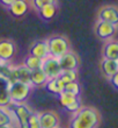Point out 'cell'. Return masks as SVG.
<instances>
[{
  "mask_svg": "<svg viewBox=\"0 0 118 128\" xmlns=\"http://www.w3.org/2000/svg\"><path fill=\"white\" fill-rule=\"evenodd\" d=\"M58 60H59L61 70H78L79 65H80L79 56L73 50H70L68 52L60 56Z\"/></svg>",
  "mask_w": 118,
  "mask_h": 128,
  "instance_id": "30bf717a",
  "label": "cell"
},
{
  "mask_svg": "<svg viewBox=\"0 0 118 128\" xmlns=\"http://www.w3.org/2000/svg\"><path fill=\"white\" fill-rule=\"evenodd\" d=\"M54 128H59V127H54Z\"/></svg>",
  "mask_w": 118,
  "mask_h": 128,
  "instance_id": "1f68e13d",
  "label": "cell"
},
{
  "mask_svg": "<svg viewBox=\"0 0 118 128\" xmlns=\"http://www.w3.org/2000/svg\"><path fill=\"white\" fill-rule=\"evenodd\" d=\"M57 10L58 4H50V5H45L44 7L39 8L37 10V14L43 21H51L54 18Z\"/></svg>",
  "mask_w": 118,
  "mask_h": 128,
  "instance_id": "e0dca14e",
  "label": "cell"
},
{
  "mask_svg": "<svg viewBox=\"0 0 118 128\" xmlns=\"http://www.w3.org/2000/svg\"><path fill=\"white\" fill-rule=\"evenodd\" d=\"M33 86L30 84H23V83H9L8 85V93H9L10 100L14 104H22L30 97L33 92Z\"/></svg>",
  "mask_w": 118,
  "mask_h": 128,
  "instance_id": "3957f363",
  "label": "cell"
},
{
  "mask_svg": "<svg viewBox=\"0 0 118 128\" xmlns=\"http://www.w3.org/2000/svg\"><path fill=\"white\" fill-rule=\"evenodd\" d=\"M7 10L13 18H22L27 14L29 10V1L28 0H15Z\"/></svg>",
  "mask_w": 118,
  "mask_h": 128,
  "instance_id": "4fadbf2b",
  "label": "cell"
},
{
  "mask_svg": "<svg viewBox=\"0 0 118 128\" xmlns=\"http://www.w3.org/2000/svg\"><path fill=\"white\" fill-rule=\"evenodd\" d=\"M47 79H52V78H57L59 74L61 72V68L59 64V60L53 56H47L44 58L42 62V68H40Z\"/></svg>",
  "mask_w": 118,
  "mask_h": 128,
  "instance_id": "5b68a950",
  "label": "cell"
},
{
  "mask_svg": "<svg viewBox=\"0 0 118 128\" xmlns=\"http://www.w3.org/2000/svg\"><path fill=\"white\" fill-rule=\"evenodd\" d=\"M101 124L98 111L90 106L82 107L73 113L68 122V128H97Z\"/></svg>",
  "mask_w": 118,
  "mask_h": 128,
  "instance_id": "6da1fadb",
  "label": "cell"
},
{
  "mask_svg": "<svg viewBox=\"0 0 118 128\" xmlns=\"http://www.w3.org/2000/svg\"><path fill=\"white\" fill-rule=\"evenodd\" d=\"M58 78L64 84H67V83H71V82H75L78 80V70H61Z\"/></svg>",
  "mask_w": 118,
  "mask_h": 128,
  "instance_id": "44dd1931",
  "label": "cell"
},
{
  "mask_svg": "<svg viewBox=\"0 0 118 128\" xmlns=\"http://www.w3.org/2000/svg\"><path fill=\"white\" fill-rule=\"evenodd\" d=\"M97 20L105 21L118 27V7L115 5H104L98 10Z\"/></svg>",
  "mask_w": 118,
  "mask_h": 128,
  "instance_id": "8992f818",
  "label": "cell"
},
{
  "mask_svg": "<svg viewBox=\"0 0 118 128\" xmlns=\"http://www.w3.org/2000/svg\"><path fill=\"white\" fill-rule=\"evenodd\" d=\"M42 62H43V60H40L38 57H35L33 55H28L27 57L24 58V61L22 64L26 68H28L30 71H34V70H38V69L42 68Z\"/></svg>",
  "mask_w": 118,
  "mask_h": 128,
  "instance_id": "ffe728a7",
  "label": "cell"
},
{
  "mask_svg": "<svg viewBox=\"0 0 118 128\" xmlns=\"http://www.w3.org/2000/svg\"><path fill=\"white\" fill-rule=\"evenodd\" d=\"M103 58L118 61V41L117 40H109L105 41L103 49H102Z\"/></svg>",
  "mask_w": 118,
  "mask_h": 128,
  "instance_id": "5bb4252c",
  "label": "cell"
},
{
  "mask_svg": "<svg viewBox=\"0 0 118 128\" xmlns=\"http://www.w3.org/2000/svg\"><path fill=\"white\" fill-rule=\"evenodd\" d=\"M12 102L7 88H0V107H8Z\"/></svg>",
  "mask_w": 118,
  "mask_h": 128,
  "instance_id": "d4e9b609",
  "label": "cell"
},
{
  "mask_svg": "<svg viewBox=\"0 0 118 128\" xmlns=\"http://www.w3.org/2000/svg\"><path fill=\"white\" fill-rule=\"evenodd\" d=\"M30 72L31 71L26 68L23 64L20 65H15L10 68V74H9V80L10 83H23V84H30Z\"/></svg>",
  "mask_w": 118,
  "mask_h": 128,
  "instance_id": "52a82bcc",
  "label": "cell"
},
{
  "mask_svg": "<svg viewBox=\"0 0 118 128\" xmlns=\"http://www.w3.org/2000/svg\"><path fill=\"white\" fill-rule=\"evenodd\" d=\"M10 80L6 76H3L2 74H0V88H7L9 85Z\"/></svg>",
  "mask_w": 118,
  "mask_h": 128,
  "instance_id": "83f0119b",
  "label": "cell"
},
{
  "mask_svg": "<svg viewBox=\"0 0 118 128\" xmlns=\"http://www.w3.org/2000/svg\"><path fill=\"white\" fill-rule=\"evenodd\" d=\"M46 43L49 47L50 56H53L57 58L72 50L70 40L64 35H52V36L46 38Z\"/></svg>",
  "mask_w": 118,
  "mask_h": 128,
  "instance_id": "7a4b0ae2",
  "label": "cell"
},
{
  "mask_svg": "<svg viewBox=\"0 0 118 128\" xmlns=\"http://www.w3.org/2000/svg\"><path fill=\"white\" fill-rule=\"evenodd\" d=\"M29 1V6H31L36 12L39 8L44 7L45 5H50V4H58V0H28Z\"/></svg>",
  "mask_w": 118,
  "mask_h": 128,
  "instance_id": "cb8c5ba5",
  "label": "cell"
},
{
  "mask_svg": "<svg viewBox=\"0 0 118 128\" xmlns=\"http://www.w3.org/2000/svg\"><path fill=\"white\" fill-rule=\"evenodd\" d=\"M8 108L13 113V116L15 119L19 128H28V120H29L30 115L33 114L34 111L24 102H22V104L10 102Z\"/></svg>",
  "mask_w": 118,
  "mask_h": 128,
  "instance_id": "277c9868",
  "label": "cell"
},
{
  "mask_svg": "<svg viewBox=\"0 0 118 128\" xmlns=\"http://www.w3.org/2000/svg\"><path fill=\"white\" fill-rule=\"evenodd\" d=\"M109 80H110V83H111L112 86L118 90V71L116 72L115 74H112L111 77L109 78Z\"/></svg>",
  "mask_w": 118,
  "mask_h": 128,
  "instance_id": "f1b7e54d",
  "label": "cell"
},
{
  "mask_svg": "<svg viewBox=\"0 0 118 128\" xmlns=\"http://www.w3.org/2000/svg\"><path fill=\"white\" fill-rule=\"evenodd\" d=\"M44 88H45V90H46L49 93L58 97L61 92L64 91L65 84L57 77V78H52V79H47V82L45 83V85H44Z\"/></svg>",
  "mask_w": 118,
  "mask_h": 128,
  "instance_id": "2e32d148",
  "label": "cell"
},
{
  "mask_svg": "<svg viewBox=\"0 0 118 128\" xmlns=\"http://www.w3.org/2000/svg\"><path fill=\"white\" fill-rule=\"evenodd\" d=\"M100 68H101L102 74L109 79L112 74H115L118 71V61L103 58L101 61V64H100Z\"/></svg>",
  "mask_w": 118,
  "mask_h": 128,
  "instance_id": "9a60e30c",
  "label": "cell"
},
{
  "mask_svg": "<svg viewBox=\"0 0 118 128\" xmlns=\"http://www.w3.org/2000/svg\"><path fill=\"white\" fill-rule=\"evenodd\" d=\"M47 82V77L43 72L42 69L34 70L30 72V85L33 88H40L44 86L45 83Z\"/></svg>",
  "mask_w": 118,
  "mask_h": 128,
  "instance_id": "ac0fdd59",
  "label": "cell"
},
{
  "mask_svg": "<svg viewBox=\"0 0 118 128\" xmlns=\"http://www.w3.org/2000/svg\"><path fill=\"white\" fill-rule=\"evenodd\" d=\"M29 55H33V56L38 57L40 60H44L47 56H50L46 40H39L34 42L29 48Z\"/></svg>",
  "mask_w": 118,
  "mask_h": 128,
  "instance_id": "7c38bea8",
  "label": "cell"
},
{
  "mask_svg": "<svg viewBox=\"0 0 118 128\" xmlns=\"http://www.w3.org/2000/svg\"><path fill=\"white\" fill-rule=\"evenodd\" d=\"M64 91L67 92V93H70V94H72V96H75V97H79V98H80V94H81V85L79 84L78 80L71 82V83L65 84Z\"/></svg>",
  "mask_w": 118,
  "mask_h": 128,
  "instance_id": "603a6c76",
  "label": "cell"
},
{
  "mask_svg": "<svg viewBox=\"0 0 118 128\" xmlns=\"http://www.w3.org/2000/svg\"><path fill=\"white\" fill-rule=\"evenodd\" d=\"M0 128H14V127H12V126H5V127H0Z\"/></svg>",
  "mask_w": 118,
  "mask_h": 128,
  "instance_id": "4dcf8cb0",
  "label": "cell"
},
{
  "mask_svg": "<svg viewBox=\"0 0 118 128\" xmlns=\"http://www.w3.org/2000/svg\"><path fill=\"white\" fill-rule=\"evenodd\" d=\"M14 1H15V0H0V5L3 7H6V8H8Z\"/></svg>",
  "mask_w": 118,
  "mask_h": 128,
  "instance_id": "f546056e",
  "label": "cell"
},
{
  "mask_svg": "<svg viewBox=\"0 0 118 128\" xmlns=\"http://www.w3.org/2000/svg\"><path fill=\"white\" fill-rule=\"evenodd\" d=\"M38 114L40 128H54L59 125V116L53 111H45Z\"/></svg>",
  "mask_w": 118,
  "mask_h": 128,
  "instance_id": "8fae6325",
  "label": "cell"
},
{
  "mask_svg": "<svg viewBox=\"0 0 118 128\" xmlns=\"http://www.w3.org/2000/svg\"><path fill=\"white\" fill-rule=\"evenodd\" d=\"M78 99H80V98L75 97V96H72V94H70V93H67V92H65V91H63L58 96L59 104H60V106L63 108H66L68 105H71L72 102H74V101L78 100Z\"/></svg>",
  "mask_w": 118,
  "mask_h": 128,
  "instance_id": "7402d4cb",
  "label": "cell"
},
{
  "mask_svg": "<svg viewBox=\"0 0 118 128\" xmlns=\"http://www.w3.org/2000/svg\"><path fill=\"white\" fill-rule=\"evenodd\" d=\"M15 119L13 113L8 107H0V127L5 126H12L13 127Z\"/></svg>",
  "mask_w": 118,
  "mask_h": 128,
  "instance_id": "d6986e66",
  "label": "cell"
},
{
  "mask_svg": "<svg viewBox=\"0 0 118 128\" xmlns=\"http://www.w3.org/2000/svg\"><path fill=\"white\" fill-rule=\"evenodd\" d=\"M28 128H40L37 113L33 112V114L30 115V118H29V120H28Z\"/></svg>",
  "mask_w": 118,
  "mask_h": 128,
  "instance_id": "484cf974",
  "label": "cell"
},
{
  "mask_svg": "<svg viewBox=\"0 0 118 128\" xmlns=\"http://www.w3.org/2000/svg\"><path fill=\"white\" fill-rule=\"evenodd\" d=\"M16 44L10 38H0V58L9 63L16 54Z\"/></svg>",
  "mask_w": 118,
  "mask_h": 128,
  "instance_id": "9c48e42d",
  "label": "cell"
},
{
  "mask_svg": "<svg viewBox=\"0 0 118 128\" xmlns=\"http://www.w3.org/2000/svg\"><path fill=\"white\" fill-rule=\"evenodd\" d=\"M94 30L98 38H101L103 41H109L111 40L112 36L116 34L117 27L111 24H109V22H105V21L97 20L96 24H95Z\"/></svg>",
  "mask_w": 118,
  "mask_h": 128,
  "instance_id": "ba28073f",
  "label": "cell"
},
{
  "mask_svg": "<svg viewBox=\"0 0 118 128\" xmlns=\"http://www.w3.org/2000/svg\"><path fill=\"white\" fill-rule=\"evenodd\" d=\"M81 107H82L81 101H80V99H78V100H75L74 102H72L71 105H68V106L65 108V110H66L67 112H70V113H75V112L79 111Z\"/></svg>",
  "mask_w": 118,
  "mask_h": 128,
  "instance_id": "4316f807",
  "label": "cell"
}]
</instances>
